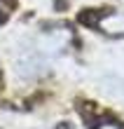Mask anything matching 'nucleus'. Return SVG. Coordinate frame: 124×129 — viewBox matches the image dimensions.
I'll list each match as a JSON object with an SVG mask.
<instances>
[{
    "mask_svg": "<svg viewBox=\"0 0 124 129\" xmlns=\"http://www.w3.org/2000/svg\"><path fill=\"white\" fill-rule=\"evenodd\" d=\"M101 129H117L115 124H105V127H101Z\"/></svg>",
    "mask_w": 124,
    "mask_h": 129,
    "instance_id": "nucleus-2",
    "label": "nucleus"
},
{
    "mask_svg": "<svg viewBox=\"0 0 124 129\" xmlns=\"http://www.w3.org/2000/svg\"><path fill=\"white\" fill-rule=\"evenodd\" d=\"M98 26L110 35H119V33H124V14L122 12H108L98 21Z\"/></svg>",
    "mask_w": 124,
    "mask_h": 129,
    "instance_id": "nucleus-1",
    "label": "nucleus"
}]
</instances>
